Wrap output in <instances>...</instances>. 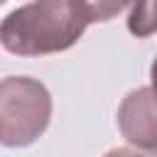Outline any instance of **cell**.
<instances>
[{
  "label": "cell",
  "mask_w": 157,
  "mask_h": 157,
  "mask_svg": "<svg viewBox=\"0 0 157 157\" xmlns=\"http://www.w3.org/2000/svg\"><path fill=\"white\" fill-rule=\"evenodd\" d=\"M103 157H157L155 152H140L135 147H115L110 152H105Z\"/></svg>",
  "instance_id": "cell-5"
},
{
  "label": "cell",
  "mask_w": 157,
  "mask_h": 157,
  "mask_svg": "<svg viewBox=\"0 0 157 157\" xmlns=\"http://www.w3.org/2000/svg\"><path fill=\"white\" fill-rule=\"evenodd\" d=\"M128 29H130V34H135L140 39L155 34L157 32V0L132 5L130 15H128Z\"/></svg>",
  "instance_id": "cell-4"
},
{
  "label": "cell",
  "mask_w": 157,
  "mask_h": 157,
  "mask_svg": "<svg viewBox=\"0 0 157 157\" xmlns=\"http://www.w3.org/2000/svg\"><path fill=\"white\" fill-rule=\"evenodd\" d=\"M52 120V96L47 86L29 76L0 81V145L27 147L44 135Z\"/></svg>",
  "instance_id": "cell-2"
},
{
  "label": "cell",
  "mask_w": 157,
  "mask_h": 157,
  "mask_svg": "<svg viewBox=\"0 0 157 157\" xmlns=\"http://www.w3.org/2000/svg\"><path fill=\"white\" fill-rule=\"evenodd\" d=\"M118 128L135 150L157 155V93L152 88L130 91L118 108Z\"/></svg>",
  "instance_id": "cell-3"
},
{
  "label": "cell",
  "mask_w": 157,
  "mask_h": 157,
  "mask_svg": "<svg viewBox=\"0 0 157 157\" xmlns=\"http://www.w3.org/2000/svg\"><path fill=\"white\" fill-rule=\"evenodd\" d=\"M123 2L42 0L12 10L0 22V44L17 56L56 54L74 47L91 22L110 20Z\"/></svg>",
  "instance_id": "cell-1"
},
{
  "label": "cell",
  "mask_w": 157,
  "mask_h": 157,
  "mask_svg": "<svg viewBox=\"0 0 157 157\" xmlns=\"http://www.w3.org/2000/svg\"><path fill=\"white\" fill-rule=\"evenodd\" d=\"M150 78H152V91L157 93V56H155V61H152V66H150Z\"/></svg>",
  "instance_id": "cell-6"
}]
</instances>
